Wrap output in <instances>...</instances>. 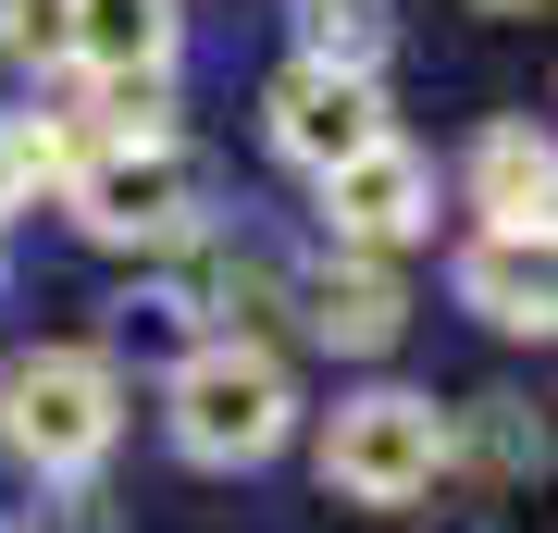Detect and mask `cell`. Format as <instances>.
Listing matches in <instances>:
<instances>
[{
  "mask_svg": "<svg viewBox=\"0 0 558 533\" xmlns=\"http://www.w3.org/2000/svg\"><path fill=\"white\" fill-rule=\"evenodd\" d=\"M50 149H62V211H75V237L137 249V261L211 237V161L186 137H87V124H50Z\"/></svg>",
  "mask_w": 558,
  "mask_h": 533,
  "instance_id": "6da1fadb",
  "label": "cell"
},
{
  "mask_svg": "<svg viewBox=\"0 0 558 533\" xmlns=\"http://www.w3.org/2000/svg\"><path fill=\"white\" fill-rule=\"evenodd\" d=\"M161 435H174V459H199V472H260V459L299 435V373H286V348L199 336L174 360V385H161Z\"/></svg>",
  "mask_w": 558,
  "mask_h": 533,
  "instance_id": "7a4b0ae2",
  "label": "cell"
},
{
  "mask_svg": "<svg viewBox=\"0 0 558 533\" xmlns=\"http://www.w3.org/2000/svg\"><path fill=\"white\" fill-rule=\"evenodd\" d=\"M112 435H124V373H112V348L50 336V348L0 360V447H13L38 484L100 472V459H112Z\"/></svg>",
  "mask_w": 558,
  "mask_h": 533,
  "instance_id": "3957f363",
  "label": "cell"
},
{
  "mask_svg": "<svg viewBox=\"0 0 558 533\" xmlns=\"http://www.w3.org/2000/svg\"><path fill=\"white\" fill-rule=\"evenodd\" d=\"M447 484V410L422 385H360L323 410V496L348 509H410Z\"/></svg>",
  "mask_w": 558,
  "mask_h": 533,
  "instance_id": "277c9868",
  "label": "cell"
},
{
  "mask_svg": "<svg viewBox=\"0 0 558 533\" xmlns=\"http://www.w3.org/2000/svg\"><path fill=\"white\" fill-rule=\"evenodd\" d=\"M260 137H274V161H299V174L323 186L336 161H360L373 137H398V124H385V87H373V75H336V62H286V75L260 87Z\"/></svg>",
  "mask_w": 558,
  "mask_h": 533,
  "instance_id": "5b68a950",
  "label": "cell"
},
{
  "mask_svg": "<svg viewBox=\"0 0 558 533\" xmlns=\"http://www.w3.org/2000/svg\"><path fill=\"white\" fill-rule=\"evenodd\" d=\"M323 223H336V249H360V261H398L410 237H435V161L410 137H373L360 161L323 174Z\"/></svg>",
  "mask_w": 558,
  "mask_h": 533,
  "instance_id": "8992f818",
  "label": "cell"
},
{
  "mask_svg": "<svg viewBox=\"0 0 558 533\" xmlns=\"http://www.w3.org/2000/svg\"><path fill=\"white\" fill-rule=\"evenodd\" d=\"M299 323H311L336 360H385V348L410 336V298H398V274H385V261L336 249L323 274H299Z\"/></svg>",
  "mask_w": 558,
  "mask_h": 533,
  "instance_id": "52a82bcc",
  "label": "cell"
},
{
  "mask_svg": "<svg viewBox=\"0 0 558 533\" xmlns=\"http://www.w3.org/2000/svg\"><path fill=\"white\" fill-rule=\"evenodd\" d=\"M546 211H558V149H546V124L497 112V124L472 137V223H484V237H546Z\"/></svg>",
  "mask_w": 558,
  "mask_h": 533,
  "instance_id": "ba28073f",
  "label": "cell"
},
{
  "mask_svg": "<svg viewBox=\"0 0 558 533\" xmlns=\"http://www.w3.org/2000/svg\"><path fill=\"white\" fill-rule=\"evenodd\" d=\"M62 62L100 87H161L174 75V0H62Z\"/></svg>",
  "mask_w": 558,
  "mask_h": 533,
  "instance_id": "9c48e42d",
  "label": "cell"
},
{
  "mask_svg": "<svg viewBox=\"0 0 558 533\" xmlns=\"http://www.w3.org/2000/svg\"><path fill=\"white\" fill-rule=\"evenodd\" d=\"M447 286H459V311H472V323H497V336H546V311H558L546 237H472Z\"/></svg>",
  "mask_w": 558,
  "mask_h": 533,
  "instance_id": "30bf717a",
  "label": "cell"
},
{
  "mask_svg": "<svg viewBox=\"0 0 558 533\" xmlns=\"http://www.w3.org/2000/svg\"><path fill=\"white\" fill-rule=\"evenodd\" d=\"M472 459L484 484H534L546 472V422L534 397H472V410H447V472Z\"/></svg>",
  "mask_w": 558,
  "mask_h": 533,
  "instance_id": "8fae6325",
  "label": "cell"
},
{
  "mask_svg": "<svg viewBox=\"0 0 558 533\" xmlns=\"http://www.w3.org/2000/svg\"><path fill=\"white\" fill-rule=\"evenodd\" d=\"M385 50H398V0H311L299 13V62H336V75L385 87Z\"/></svg>",
  "mask_w": 558,
  "mask_h": 533,
  "instance_id": "7c38bea8",
  "label": "cell"
},
{
  "mask_svg": "<svg viewBox=\"0 0 558 533\" xmlns=\"http://www.w3.org/2000/svg\"><path fill=\"white\" fill-rule=\"evenodd\" d=\"M62 186V149H50V112H0V223H25L38 198Z\"/></svg>",
  "mask_w": 558,
  "mask_h": 533,
  "instance_id": "4fadbf2b",
  "label": "cell"
},
{
  "mask_svg": "<svg viewBox=\"0 0 558 533\" xmlns=\"http://www.w3.org/2000/svg\"><path fill=\"white\" fill-rule=\"evenodd\" d=\"M0 62L62 75V0H0Z\"/></svg>",
  "mask_w": 558,
  "mask_h": 533,
  "instance_id": "5bb4252c",
  "label": "cell"
},
{
  "mask_svg": "<svg viewBox=\"0 0 558 533\" xmlns=\"http://www.w3.org/2000/svg\"><path fill=\"white\" fill-rule=\"evenodd\" d=\"M472 13H546V0H472Z\"/></svg>",
  "mask_w": 558,
  "mask_h": 533,
  "instance_id": "9a60e30c",
  "label": "cell"
},
{
  "mask_svg": "<svg viewBox=\"0 0 558 533\" xmlns=\"http://www.w3.org/2000/svg\"><path fill=\"white\" fill-rule=\"evenodd\" d=\"M0 533H13V521H0Z\"/></svg>",
  "mask_w": 558,
  "mask_h": 533,
  "instance_id": "2e32d148",
  "label": "cell"
}]
</instances>
